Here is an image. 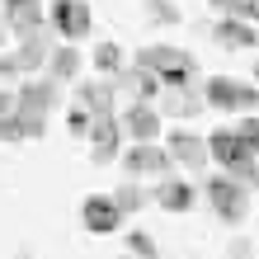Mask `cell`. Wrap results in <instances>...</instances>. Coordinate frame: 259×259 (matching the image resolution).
I'll return each mask as SVG.
<instances>
[{
    "label": "cell",
    "instance_id": "obj_26",
    "mask_svg": "<svg viewBox=\"0 0 259 259\" xmlns=\"http://www.w3.org/2000/svg\"><path fill=\"white\" fill-rule=\"evenodd\" d=\"M123 245L132 250V254H160V245H156V240H151V231H127V240H123Z\"/></svg>",
    "mask_w": 259,
    "mask_h": 259
},
{
    "label": "cell",
    "instance_id": "obj_29",
    "mask_svg": "<svg viewBox=\"0 0 259 259\" xmlns=\"http://www.w3.org/2000/svg\"><path fill=\"white\" fill-rule=\"evenodd\" d=\"M0 75H5V80H19V75H24V66H19L14 52H0Z\"/></svg>",
    "mask_w": 259,
    "mask_h": 259
},
{
    "label": "cell",
    "instance_id": "obj_15",
    "mask_svg": "<svg viewBox=\"0 0 259 259\" xmlns=\"http://www.w3.org/2000/svg\"><path fill=\"white\" fill-rule=\"evenodd\" d=\"M14 90H19L24 109H38V113H52L62 104V80H52V75H24Z\"/></svg>",
    "mask_w": 259,
    "mask_h": 259
},
{
    "label": "cell",
    "instance_id": "obj_33",
    "mask_svg": "<svg viewBox=\"0 0 259 259\" xmlns=\"http://www.w3.org/2000/svg\"><path fill=\"white\" fill-rule=\"evenodd\" d=\"M254 80H259V62H254Z\"/></svg>",
    "mask_w": 259,
    "mask_h": 259
},
{
    "label": "cell",
    "instance_id": "obj_21",
    "mask_svg": "<svg viewBox=\"0 0 259 259\" xmlns=\"http://www.w3.org/2000/svg\"><path fill=\"white\" fill-rule=\"evenodd\" d=\"M217 14H236V19H250L259 24V0H207Z\"/></svg>",
    "mask_w": 259,
    "mask_h": 259
},
{
    "label": "cell",
    "instance_id": "obj_28",
    "mask_svg": "<svg viewBox=\"0 0 259 259\" xmlns=\"http://www.w3.org/2000/svg\"><path fill=\"white\" fill-rule=\"evenodd\" d=\"M236 132H240V137H245V142L259 151V113H245V118L236 123Z\"/></svg>",
    "mask_w": 259,
    "mask_h": 259
},
{
    "label": "cell",
    "instance_id": "obj_14",
    "mask_svg": "<svg viewBox=\"0 0 259 259\" xmlns=\"http://www.w3.org/2000/svg\"><path fill=\"white\" fill-rule=\"evenodd\" d=\"M52 24H38V28H28V33L19 38V48H14V57H19V66L24 75H38V71H48V57H52V33H48Z\"/></svg>",
    "mask_w": 259,
    "mask_h": 259
},
{
    "label": "cell",
    "instance_id": "obj_32",
    "mask_svg": "<svg viewBox=\"0 0 259 259\" xmlns=\"http://www.w3.org/2000/svg\"><path fill=\"white\" fill-rule=\"evenodd\" d=\"M5 33H10V28H5V19H0V48H5Z\"/></svg>",
    "mask_w": 259,
    "mask_h": 259
},
{
    "label": "cell",
    "instance_id": "obj_8",
    "mask_svg": "<svg viewBox=\"0 0 259 259\" xmlns=\"http://www.w3.org/2000/svg\"><path fill=\"white\" fill-rule=\"evenodd\" d=\"M123 203H118V193H85L80 203V222L90 236H113L118 226H123Z\"/></svg>",
    "mask_w": 259,
    "mask_h": 259
},
{
    "label": "cell",
    "instance_id": "obj_4",
    "mask_svg": "<svg viewBox=\"0 0 259 259\" xmlns=\"http://www.w3.org/2000/svg\"><path fill=\"white\" fill-rule=\"evenodd\" d=\"M203 95H207V109L217 113H259V80L245 85L236 75H207Z\"/></svg>",
    "mask_w": 259,
    "mask_h": 259
},
{
    "label": "cell",
    "instance_id": "obj_18",
    "mask_svg": "<svg viewBox=\"0 0 259 259\" xmlns=\"http://www.w3.org/2000/svg\"><path fill=\"white\" fill-rule=\"evenodd\" d=\"M71 99H75V104H85L90 113H113V104H118V90H113L109 80H80Z\"/></svg>",
    "mask_w": 259,
    "mask_h": 259
},
{
    "label": "cell",
    "instance_id": "obj_12",
    "mask_svg": "<svg viewBox=\"0 0 259 259\" xmlns=\"http://www.w3.org/2000/svg\"><path fill=\"white\" fill-rule=\"evenodd\" d=\"M0 19H5L10 38H24L28 28L48 24V0H0Z\"/></svg>",
    "mask_w": 259,
    "mask_h": 259
},
{
    "label": "cell",
    "instance_id": "obj_13",
    "mask_svg": "<svg viewBox=\"0 0 259 259\" xmlns=\"http://www.w3.org/2000/svg\"><path fill=\"white\" fill-rule=\"evenodd\" d=\"M160 104L156 99H132L127 109H123V127H127V137L132 142H156L160 137Z\"/></svg>",
    "mask_w": 259,
    "mask_h": 259
},
{
    "label": "cell",
    "instance_id": "obj_7",
    "mask_svg": "<svg viewBox=\"0 0 259 259\" xmlns=\"http://www.w3.org/2000/svg\"><path fill=\"white\" fill-rule=\"evenodd\" d=\"M165 146H170V156L179 170H189L203 179L207 175V165H212V146H207V137H198L189 127H175V132H165Z\"/></svg>",
    "mask_w": 259,
    "mask_h": 259
},
{
    "label": "cell",
    "instance_id": "obj_24",
    "mask_svg": "<svg viewBox=\"0 0 259 259\" xmlns=\"http://www.w3.org/2000/svg\"><path fill=\"white\" fill-rule=\"evenodd\" d=\"M142 10H146V19H151V24H179V19H184L175 0H146Z\"/></svg>",
    "mask_w": 259,
    "mask_h": 259
},
{
    "label": "cell",
    "instance_id": "obj_16",
    "mask_svg": "<svg viewBox=\"0 0 259 259\" xmlns=\"http://www.w3.org/2000/svg\"><path fill=\"white\" fill-rule=\"evenodd\" d=\"M212 38H217V48H226V52L259 48V24H250V19H236V14H222V19L212 24Z\"/></svg>",
    "mask_w": 259,
    "mask_h": 259
},
{
    "label": "cell",
    "instance_id": "obj_20",
    "mask_svg": "<svg viewBox=\"0 0 259 259\" xmlns=\"http://www.w3.org/2000/svg\"><path fill=\"white\" fill-rule=\"evenodd\" d=\"M113 193H118V203H123V212H127V217H132V212H142V207L151 203V193H146L142 184H137L132 175H127V179H123V184H118Z\"/></svg>",
    "mask_w": 259,
    "mask_h": 259
},
{
    "label": "cell",
    "instance_id": "obj_11",
    "mask_svg": "<svg viewBox=\"0 0 259 259\" xmlns=\"http://www.w3.org/2000/svg\"><path fill=\"white\" fill-rule=\"evenodd\" d=\"M151 203H156L160 212H175V217H184V212H193V203H198V189L189 184V179L160 175V179H156V189H151Z\"/></svg>",
    "mask_w": 259,
    "mask_h": 259
},
{
    "label": "cell",
    "instance_id": "obj_9",
    "mask_svg": "<svg viewBox=\"0 0 259 259\" xmlns=\"http://www.w3.org/2000/svg\"><path fill=\"white\" fill-rule=\"evenodd\" d=\"M123 118L118 113H95V127H90V160L95 165H109V160H118L123 156Z\"/></svg>",
    "mask_w": 259,
    "mask_h": 259
},
{
    "label": "cell",
    "instance_id": "obj_25",
    "mask_svg": "<svg viewBox=\"0 0 259 259\" xmlns=\"http://www.w3.org/2000/svg\"><path fill=\"white\" fill-rule=\"evenodd\" d=\"M14 113H19V123H24V137H28V142L48 137V113H38V109H24V104H19Z\"/></svg>",
    "mask_w": 259,
    "mask_h": 259
},
{
    "label": "cell",
    "instance_id": "obj_30",
    "mask_svg": "<svg viewBox=\"0 0 259 259\" xmlns=\"http://www.w3.org/2000/svg\"><path fill=\"white\" fill-rule=\"evenodd\" d=\"M14 109H19V90H10V85H5V90H0V118H10Z\"/></svg>",
    "mask_w": 259,
    "mask_h": 259
},
{
    "label": "cell",
    "instance_id": "obj_31",
    "mask_svg": "<svg viewBox=\"0 0 259 259\" xmlns=\"http://www.w3.org/2000/svg\"><path fill=\"white\" fill-rule=\"evenodd\" d=\"M226 254H254V245H250V240H231V245H226Z\"/></svg>",
    "mask_w": 259,
    "mask_h": 259
},
{
    "label": "cell",
    "instance_id": "obj_5",
    "mask_svg": "<svg viewBox=\"0 0 259 259\" xmlns=\"http://www.w3.org/2000/svg\"><path fill=\"white\" fill-rule=\"evenodd\" d=\"M118 160H123V175H132V179H160V175L175 170V156L160 137L156 142H132Z\"/></svg>",
    "mask_w": 259,
    "mask_h": 259
},
{
    "label": "cell",
    "instance_id": "obj_6",
    "mask_svg": "<svg viewBox=\"0 0 259 259\" xmlns=\"http://www.w3.org/2000/svg\"><path fill=\"white\" fill-rule=\"evenodd\" d=\"M48 24L62 42H85L90 28H95V14H90L85 0H52L48 5Z\"/></svg>",
    "mask_w": 259,
    "mask_h": 259
},
{
    "label": "cell",
    "instance_id": "obj_17",
    "mask_svg": "<svg viewBox=\"0 0 259 259\" xmlns=\"http://www.w3.org/2000/svg\"><path fill=\"white\" fill-rule=\"evenodd\" d=\"M118 85H127L132 99H160V90H165V80L151 66H142V62H132V66L118 71Z\"/></svg>",
    "mask_w": 259,
    "mask_h": 259
},
{
    "label": "cell",
    "instance_id": "obj_27",
    "mask_svg": "<svg viewBox=\"0 0 259 259\" xmlns=\"http://www.w3.org/2000/svg\"><path fill=\"white\" fill-rule=\"evenodd\" d=\"M0 142H28V137H24V123H19V113H10V118H0Z\"/></svg>",
    "mask_w": 259,
    "mask_h": 259
},
{
    "label": "cell",
    "instance_id": "obj_22",
    "mask_svg": "<svg viewBox=\"0 0 259 259\" xmlns=\"http://www.w3.org/2000/svg\"><path fill=\"white\" fill-rule=\"evenodd\" d=\"M90 127H95V113H90L85 104H75V99H71V113H66V132L75 137V142H85V137H90Z\"/></svg>",
    "mask_w": 259,
    "mask_h": 259
},
{
    "label": "cell",
    "instance_id": "obj_19",
    "mask_svg": "<svg viewBox=\"0 0 259 259\" xmlns=\"http://www.w3.org/2000/svg\"><path fill=\"white\" fill-rule=\"evenodd\" d=\"M48 75H52V80H62V85H71L75 75H80V52H75V48H52Z\"/></svg>",
    "mask_w": 259,
    "mask_h": 259
},
{
    "label": "cell",
    "instance_id": "obj_23",
    "mask_svg": "<svg viewBox=\"0 0 259 259\" xmlns=\"http://www.w3.org/2000/svg\"><path fill=\"white\" fill-rule=\"evenodd\" d=\"M95 66L104 75H118V71H123V52H118V42H95Z\"/></svg>",
    "mask_w": 259,
    "mask_h": 259
},
{
    "label": "cell",
    "instance_id": "obj_3",
    "mask_svg": "<svg viewBox=\"0 0 259 259\" xmlns=\"http://www.w3.org/2000/svg\"><path fill=\"white\" fill-rule=\"evenodd\" d=\"M137 62L151 66L165 85H198V57L184 48H170V42H156V48H142Z\"/></svg>",
    "mask_w": 259,
    "mask_h": 259
},
{
    "label": "cell",
    "instance_id": "obj_10",
    "mask_svg": "<svg viewBox=\"0 0 259 259\" xmlns=\"http://www.w3.org/2000/svg\"><path fill=\"white\" fill-rule=\"evenodd\" d=\"M156 104H160V113L170 118V123H184V118H198L207 109V95L198 85H165Z\"/></svg>",
    "mask_w": 259,
    "mask_h": 259
},
{
    "label": "cell",
    "instance_id": "obj_1",
    "mask_svg": "<svg viewBox=\"0 0 259 259\" xmlns=\"http://www.w3.org/2000/svg\"><path fill=\"white\" fill-rule=\"evenodd\" d=\"M207 146H212V165H217V170H226V175L245 179L250 189H259V151L236 127H217L207 137Z\"/></svg>",
    "mask_w": 259,
    "mask_h": 259
},
{
    "label": "cell",
    "instance_id": "obj_2",
    "mask_svg": "<svg viewBox=\"0 0 259 259\" xmlns=\"http://www.w3.org/2000/svg\"><path fill=\"white\" fill-rule=\"evenodd\" d=\"M203 193H207V207H212V217L226 222V226H240L250 217V184L245 179H236V175H203Z\"/></svg>",
    "mask_w": 259,
    "mask_h": 259
}]
</instances>
